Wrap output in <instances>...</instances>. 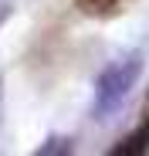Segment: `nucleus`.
Segmentation results:
<instances>
[{
  "label": "nucleus",
  "mask_w": 149,
  "mask_h": 156,
  "mask_svg": "<svg viewBox=\"0 0 149 156\" xmlns=\"http://www.w3.org/2000/svg\"><path fill=\"white\" fill-rule=\"evenodd\" d=\"M132 78H136V58H132V61H122V65H115V68H109L102 78H98L95 112H109V109H115L119 102H122V95L129 92Z\"/></svg>",
  "instance_id": "1"
},
{
  "label": "nucleus",
  "mask_w": 149,
  "mask_h": 156,
  "mask_svg": "<svg viewBox=\"0 0 149 156\" xmlns=\"http://www.w3.org/2000/svg\"><path fill=\"white\" fill-rule=\"evenodd\" d=\"M122 4H126V0H78V7L85 10V14H115Z\"/></svg>",
  "instance_id": "2"
},
{
  "label": "nucleus",
  "mask_w": 149,
  "mask_h": 156,
  "mask_svg": "<svg viewBox=\"0 0 149 156\" xmlns=\"http://www.w3.org/2000/svg\"><path fill=\"white\" fill-rule=\"evenodd\" d=\"M7 10H10V0H0V20L7 17Z\"/></svg>",
  "instance_id": "3"
},
{
  "label": "nucleus",
  "mask_w": 149,
  "mask_h": 156,
  "mask_svg": "<svg viewBox=\"0 0 149 156\" xmlns=\"http://www.w3.org/2000/svg\"><path fill=\"white\" fill-rule=\"evenodd\" d=\"M146 112H149V98H146Z\"/></svg>",
  "instance_id": "4"
}]
</instances>
